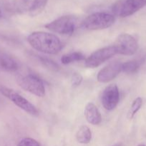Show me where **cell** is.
Listing matches in <instances>:
<instances>
[{"mask_svg": "<svg viewBox=\"0 0 146 146\" xmlns=\"http://www.w3.org/2000/svg\"><path fill=\"white\" fill-rule=\"evenodd\" d=\"M27 41L34 49L47 54H57L61 51L62 42L56 35L44 31L30 34Z\"/></svg>", "mask_w": 146, "mask_h": 146, "instance_id": "6da1fadb", "label": "cell"}, {"mask_svg": "<svg viewBox=\"0 0 146 146\" xmlns=\"http://www.w3.org/2000/svg\"><path fill=\"white\" fill-rule=\"evenodd\" d=\"M48 0H3L7 11L17 14H39L47 5Z\"/></svg>", "mask_w": 146, "mask_h": 146, "instance_id": "7a4b0ae2", "label": "cell"}, {"mask_svg": "<svg viewBox=\"0 0 146 146\" xmlns=\"http://www.w3.org/2000/svg\"><path fill=\"white\" fill-rule=\"evenodd\" d=\"M115 21V17L107 12H95L86 17L82 27L87 30H102L109 28Z\"/></svg>", "mask_w": 146, "mask_h": 146, "instance_id": "3957f363", "label": "cell"}, {"mask_svg": "<svg viewBox=\"0 0 146 146\" xmlns=\"http://www.w3.org/2000/svg\"><path fill=\"white\" fill-rule=\"evenodd\" d=\"M77 20L74 17L66 15L45 24L44 27L50 31L63 35H72L76 29Z\"/></svg>", "mask_w": 146, "mask_h": 146, "instance_id": "277c9868", "label": "cell"}, {"mask_svg": "<svg viewBox=\"0 0 146 146\" xmlns=\"http://www.w3.org/2000/svg\"><path fill=\"white\" fill-rule=\"evenodd\" d=\"M0 93L3 96H4L6 98L10 100L17 106L22 109L27 113L31 115H39V111L35 108V106L32 105L28 100L24 98L22 96L16 92L14 90L8 88V87L4 86H0Z\"/></svg>", "mask_w": 146, "mask_h": 146, "instance_id": "5b68a950", "label": "cell"}, {"mask_svg": "<svg viewBox=\"0 0 146 146\" xmlns=\"http://www.w3.org/2000/svg\"><path fill=\"white\" fill-rule=\"evenodd\" d=\"M17 82L22 89L38 97H43L45 95V88L42 81L36 76H22L17 78Z\"/></svg>", "mask_w": 146, "mask_h": 146, "instance_id": "8992f818", "label": "cell"}, {"mask_svg": "<svg viewBox=\"0 0 146 146\" xmlns=\"http://www.w3.org/2000/svg\"><path fill=\"white\" fill-rule=\"evenodd\" d=\"M116 54L125 56H132L137 52L138 44L133 36L122 34L117 36L113 44Z\"/></svg>", "mask_w": 146, "mask_h": 146, "instance_id": "52a82bcc", "label": "cell"}, {"mask_svg": "<svg viewBox=\"0 0 146 146\" xmlns=\"http://www.w3.org/2000/svg\"><path fill=\"white\" fill-rule=\"evenodd\" d=\"M116 54L115 49L113 46L104 47L94 51L84 61V66L87 68H97L106 61L111 58Z\"/></svg>", "mask_w": 146, "mask_h": 146, "instance_id": "ba28073f", "label": "cell"}, {"mask_svg": "<svg viewBox=\"0 0 146 146\" xmlns=\"http://www.w3.org/2000/svg\"><path fill=\"white\" fill-rule=\"evenodd\" d=\"M120 101V92L115 84L106 87L102 94V104L104 109L112 111L117 107Z\"/></svg>", "mask_w": 146, "mask_h": 146, "instance_id": "9c48e42d", "label": "cell"}, {"mask_svg": "<svg viewBox=\"0 0 146 146\" xmlns=\"http://www.w3.org/2000/svg\"><path fill=\"white\" fill-rule=\"evenodd\" d=\"M122 71V63L113 61L99 71L97 79L100 83H107L114 79Z\"/></svg>", "mask_w": 146, "mask_h": 146, "instance_id": "30bf717a", "label": "cell"}, {"mask_svg": "<svg viewBox=\"0 0 146 146\" xmlns=\"http://www.w3.org/2000/svg\"><path fill=\"white\" fill-rule=\"evenodd\" d=\"M146 6V0H125L120 10L121 17L133 15Z\"/></svg>", "mask_w": 146, "mask_h": 146, "instance_id": "8fae6325", "label": "cell"}, {"mask_svg": "<svg viewBox=\"0 0 146 146\" xmlns=\"http://www.w3.org/2000/svg\"><path fill=\"white\" fill-rule=\"evenodd\" d=\"M84 116L89 123L99 125L102 122V116L98 108L92 103H88L84 109Z\"/></svg>", "mask_w": 146, "mask_h": 146, "instance_id": "7c38bea8", "label": "cell"}, {"mask_svg": "<svg viewBox=\"0 0 146 146\" xmlns=\"http://www.w3.org/2000/svg\"><path fill=\"white\" fill-rule=\"evenodd\" d=\"M0 68L8 72H14L18 70L19 64L11 56L0 54Z\"/></svg>", "mask_w": 146, "mask_h": 146, "instance_id": "4fadbf2b", "label": "cell"}, {"mask_svg": "<svg viewBox=\"0 0 146 146\" xmlns=\"http://www.w3.org/2000/svg\"><path fill=\"white\" fill-rule=\"evenodd\" d=\"M92 138V132L86 125H82L76 133V139L77 142L82 144H87Z\"/></svg>", "mask_w": 146, "mask_h": 146, "instance_id": "5bb4252c", "label": "cell"}, {"mask_svg": "<svg viewBox=\"0 0 146 146\" xmlns=\"http://www.w3.org/2000/svg\"><path fill=\"white\" fill-rule=\"evenodd\" d=\"M84 59V56L81 52H73L63 55L61 58V62L62 64L67 65L74 61H82Z\"/></svg>", "mask_w": 146, "mask_h": 146, "instance_id": "9a60e30c", "label": "cell"}, {"mask_svg": "<svg viewBox=\"0 0 146 146\" xmlns=\"http://www.w3.org/2000/svg\"><path fill=\"white\" fill-rule=\"evenodd\" d=\"M140 62L137 60L126 61L122 64V71L126 74H134L138 71Z\"/></svg>", "mask_w": 146, "mask_h": 146, "instance_id": "2e32d148", "label": "cell"}, {"mask_svg": "<svg viewBox=\"0 0 146 146\" xmlns=\"http://www.w3.org/2000/svg\"><path fill=\"white\" fill-rule=\"evenodd\" d=\"M40 58V61H41L42 64L46 67V68H49L50 70H52V71H57L60 69V67L58 64L56 62H54L53 60H52L51 58H47V57L42 56H40L39 57Z\"/></svg>", "mask_w": 146, "mask_h": 146, "instance_id": "e0dca14e", "label": "cell"}, {"mask_svg": "<svg viewBox=\"0 0 146 146\" xmlns=\"http://www.w3.org/2000/svg\"><path fill=\"white\" fill-rule=\"evenodd\" d=\"M143 105V99L140 97L135 98L132 104L130 107V111H129V118L131 119L134 117V115L137 113V111L140 109Z\"/></svg>", "mask_w": 146, "mask_h": 146, "instance_id": "ac0fdd59", "label": "cell"}, {"mask_svg": "<svg viewBox=\"0 0 146 146\" xmlns=\"http://www.w3.org/2000/svg\"><path fill=\"white\" fill-rule=\"evenodd\" d=\"M17 146H41V145L33 138H25L21 140Z\"/></svg>", "mask_w": 146, "mask_h": 146, "instance_id": "d6986e66", "label": "cell"}, {"mask_svg": "<svg viewBox=\"0 0 146 146\" xmlns=\"http://www.w3.org/2000/svg\"><path fill=\"white\" fill-rule=\"evenodd\" d=\"M82 81V76L80 73H74L72 76L71 84L73 88L78 87Z\"/></svg>", "mask_w": 146, "mask_h": 146, "instance_id": "ffe728a7", "label": "cell"}, {"mask_svg": "<svg viewBox=\"0 0 146 146\" xmlns=\"http://www.w3.org/2000/svg\"><path fill=\"white\" fill-rule=\"evenodd\" d=\"M1 17H2V13H1V10L0 9V19L1 18Z\"/></svg>", "mask_w": 146, "mask_h": 146, "instance_id": "44dd1931", "label": "cell"}, {"mask_svg": "<svg viewBox=\"0 0 146 146\" xmlns=\"http://www.w3.org/2000/svg\"><path fill=\"white\" fill-rule=\"evenodd\" d=\"M137 146H145V145H143V144H140V145H137Z\"/></svg>", "mask_w": 146, "mask_h": 146, "instance_id": "7402d4cb", "label": "cell"}, {"mask_svg": "<svg viewBox=\"0 0 146 146\" xmlns=\"http://www.w3.org/2000/svg\"><path fill=\"white\" fill-rule=\"evenodd\" d=\"M114 146H117V145H114Z\"/></svg>", "mask_w": 146, "mask_h": 146, "instance_id": "603a6c76", "label": "cell"}]
</instances>
